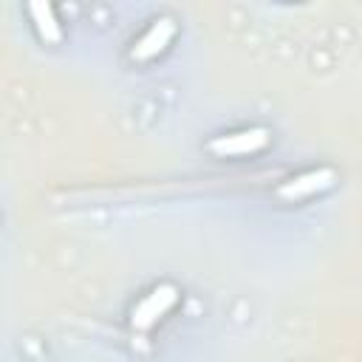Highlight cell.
I'll list each match as a JSON object with an SVG mask.
<instances>
[{
    "mask_svg": "<svg viewBox=\"0 0 362 362\" xmlns=\"http://www.w3.org/2000/svg\"><path fill=\"white\" fill-rule=\"evenodd\" d=\"M28 14H31V20H34V28H37V34H40V40L42 42H59L62 40V31H59V23H57V17H54V8L48 6V3H31L28 6Z\"/></svg>",
    "mask_w": 362,
    "mask_h": 362,
    "instance_id": "5b68a950",
    "label": "cell"
},
{
    "mask_svg": "<svg viewBox=\"0 0 362 362\" xmlns=\"http://www.w3.org/2000/svg\"><path fill=\"white\" fill-rule=\"evenodd\" d=\"M266 144H269V130L266 127H249V130L215 136L209 141V150L215 156H249V153L263 150Z\"/></svg>",
    "mask_w": 362,
    "mask_h": 362,
    "instance_id": "7a4b0ae2",
    "label": "cell"
},
{
    "mask_svg": "<svg viewBox=\"0 0 362 362\" xmlns=\"http://www.w3.org/2000/svg\"><path fill=\"white\" fill-rule=\"evenodd\" d=\"M334 181H337V173L331 167H317V170H305V173L283 181L277 195L283 201H300V198H308V195H317V192L328 189Z\"/></svg>",
    "mask_w": 362,
    "mask_h": 362,
    "instance_id": "3957f363",
    "label": "cell"
},
{
    "mask_svg": "<svg viewBox=\"0 0 362 362\" xmlns=\"http://www.w3.org/2000/svg\"><path fill=\"white\" fill-rule=\"evenodd\" d=\"M173 34H175V23H173L170 17H158V20H153V25L133 42L130 57H133L136 62H147V59L158 57V54L170 45Z\"/></svg>",
    "mask_w": 362,
    "mask_h": 362,
    "instance_id": "277c9868",
    "label": "cell"
},
{
    "mask_svg": "<svg viewBox=\"0 0 362 362\" xmlns=\"http://www.w3.org/2000/svg\"><path fill=\"white\" fill-rule=\"evenodd\" d=\"M175 303H178V288H175L173 283L156 286L150 294H144V297L136 303V308H133V314H130L133 331H141V334L150 331Z\"/></svg>",
    "mask_w": 362,
    "mask_h": 362,
    "instance_id": "6da1fadb",
    "label": "cell"
}]
</instances>
